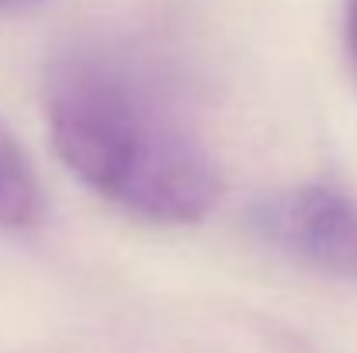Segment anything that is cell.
Here are the masks:
<instances>
[{
	"instance_id": "1",
	"label": "cell",
	"mask_w": 357,
	"mask_h": 353,
	"mask_svg": "<svg viewBox=\"0 0 357 353\" xmlns=\"http://www.w3.org/2000/svg\"><path fill=\"white\" fill-rule=\"evenodd\" d=\"M45 121L66 170L135 219L188 226L219 205L212 149L174 84L132 49L63 52L45 73Z\"/></svg>"
},
{
	"instance_id": "2",
	"label": "cell",
	"mask_w": 357,
	"mask_h": 353,
	"mask_svg": "<svg viewBox=\"0 0 357 353\" xmlns=\"http://www.w3.org/2000/svg\"><path fill=\"white\" fill-rule=\"evenodd\" d=\"M260 242L316 274L357 284V198L333 184H295L250 208Z\"/></svg>"
},
{
	"instance_id": "3",
	"label": "cell",
	"mask_w": 357,
	"mask_h": 353,
	"mask_svg": "<svg viewBox=\"0 0 357 353\" xmlns=\"http://www.w3.org/2000/svg\"><path fill=\"white\" fill-rule=\"evenodd\" d=\"M42 219V187L14 139L0 128V229H31Z\"/></svg>"
},
{
	"instance_id": "4",
	"label": "cell",
	"mask_w": 357,
	"mask_h": 353,
	"mask_svg": "<svg viewBox=\"0 0 357 353\" xmlns=\"http://www.w3.org/2000/svg\"><path fill=\"white\" fill-rule=\"evenodd\" d=\"M344 35H347V52L357 70V0H347V7H344Z\"/></svg>"
},
{
	"instance_id": "5",
	"label": "cell",
	"mask_w": 357,
	"mask_h": 353,
	"mask_svg": "<svg viewBox=\"0 0 357 353\" xmlns=\"http://www.w3.org/2000/svg\"><path fill=\"white\" fill-rule=\"evenodd\" d=\"M42 3H49V0H0V10H31Z\"/></svg>"
}]
</instances>
